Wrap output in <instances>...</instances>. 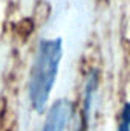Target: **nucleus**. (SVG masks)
<instances>
[{
  "instance_id": "obj_1",
  "label": "nucleus",
  "mask_w": 130,
  "mask_h": 131,
  "mask_svg": "<svg viewBox=\"0 0 130 131\" xmlns=\"http://www.w3.org/2000/svg\"><path fill=\"white\" fill-rule=\"evenodd\" d=\"M61 57L63 44L60 38L40 41L29 81V101L32 108L38 113L44 110L49 101Z\"/></svg>"
},
{
  "instance_id": "obj_2",
  "label": "nucleus",
  "mask_w": 130,
  "mask_h": 131,
  "mask_svg": "<svg viewBox=\"0 0 130 131\" xmlns=\"http://www.w3.org/2000/svg\"><path fill=\"white\" fill-rule=\"evenodd\" d=\"M70 116H72L70 102L66 101V99L57 101L51 107L41 131H66L67 124L70 121Z\"/></svg>"
},
{
  "instance_id": "obj_3",
  "label": "nucleus",
  "mask_w": 130,
  "mask_h": 131,
  "mask_svg": "<svg viewBox=\"0 0 130 131\" xmlns=\"http://www.w3.org/2000/svg\"><path fill=\"white\" fill-rule=\"evenodd\" d=\"M118 131H130V102H127L123 107L119 125H118Z\"/></svg>"
}]
</instances>
